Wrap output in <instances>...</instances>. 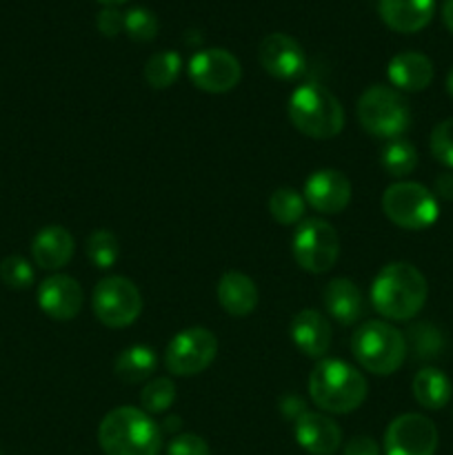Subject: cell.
Here are the masks:
<instances>
[{"label": "cell", "instance_id": "15", "mask_svg": "<svg viewBox=\"0 0 453 455\" xmlns=\"http://www.w3.org/2000/svg\"><path fill=\"white\" fill-rule=\"evenodd\" d=\"M83 287L71 275L56 274L49 275L40 283L38 305L49 318L53 320H74L83 309Z\"/></svg>", "mask_w": 453, "mask_h": 455}, {"label": "cell", "instance_id": "12", "mask_svg": "<svg viewBox=\"0 0 453 455\" xmlns=\"http://www.w3.org/2000/svg\"><path fill=\"white\" fill-rule=\"evenodd\" d=\"M438 429L429 418L420 413L398 416L385 431L386 455H435Z\"/></svg>", "mask_w": 453, "mask_h": 455}, {"label": "cell", "instance_id": "35", "mask_svg": "<svg viewBox=\"0 0 453 455\" xmlns=\"http://www.w3.org/2000/svg\"><path fill=\"white\" fill-rule=\"evenodd\" d=\"M98 31L107 38H114L124 29V13L118 7H102L96 16Z\"/></svg>", "mask_w": 453, "mask_h": 455}, {"label": "cell", "instance_id": "37", "mask_svg": "<svg viewBox=\"0 0 453 455\" xmlns=\"http://www.w3.org/2000/svg\"><path fill=\"white\" fill-rule=\"evenodd\" d=\"M280 409H282L284 416L291 418L293 422H296L298 418H300L302 413L306 411V409H305V403H302L300 398H296V395H287V398L280 400Z\"/></svg>", "mask_w": 453, "mask_h": 455}, {"label": "cell", "instance_id": "26", "mask_svg": "<svg viewBox=\"0 0 453 455\" xmlns=\"http://www.w3.org/2000/svg\"><path fill=\"white\" fill-rule=\"evenodd\" d=\"M182 69V58L176 52H158L147 60L145 80L154 89H169L178 80Z\"/></svg>", "mask_w": 453, "mask_h": 455}, {"label": "cell", "instance_id": "22", "mask_svg": "<svg viewBox=\"0 0 453 455\" xmlns=\"http://www.w3.org/2000/svg\"><path fill=\"white\" fill-rule=\"evenodd\" d=\"M218 302L234 318H244L258 307V287L249 275L229 271L218 283Z\"/></svg>", "mask_w": 453, "mask_h": 455}, {"label": "cell", "instance_id": "1", "mask_svg": "<svg viewBox=\"0 0 453 455\" xmlns=\"http://www.w3.org/2000/svg\"><path fill=\"white\" fill-rule=\"evenodd\" d=\"M426 280L409 262H391L382 267L371 284V305L382 318L404 323L416 318L426 302Z\"/></svg>", "mask_w": 453, "mask_h": 455}, {"label": "cell", "instance_id": "41", "mask_svg": "<svg viewBox=\"0 0 453 455\" xmlns=\"http://www.w3.org/2000/svg\"><path fill=\"white\" fill-rule=\"evenodd\" d=\"M100 4H105V7H118V4L127 3V0H98Z\"/></svg>", "mask_w": 453, "mask_h": 455}, {"label": "cell", "instance_id": "24", "mask_svg": "<svg viewBox=\"0 0 453 455\" xmlns=\"http://www.w3.org/2000/svg\"><path fill=\"white\" fill-rule=\"evenodd\" d=\"M155 367H158L155 351L147 345L129 347V349H124L114 363L115 376H118L123 382H127V385L145 382L147 378L154 376Z\"/></svg>", "mask_w": 453, "mask_h": 455}, {"label": "cell", "instance_id": "21", "mask_svg": "<svg viewBox=\"0 0 453 455\" xmlns=\"http://www.w3.org/2000/svg\"><path fill=\"white\" fill-rule=\"evenodd\" d=\"M324 307L336 323L351 327L364 315L362 291L349 278H333L324 287Z\"/></svg>", "mask_w": 453, "mask_h": 455}, {"label": "cell", "instance_id": "33", "mask_svg": "<svg viewBox=\"0 0 453 455\" xmlns=\"http://www.w3.org/2000/svg\"><path fill=\"white\" fill-rule=\"evenodd\" d=\"M431 154L444 167L453 169V118L435 124L431 132Z\"/></svg>", "mask_w": 453, "mask_h": 455}, {"label": "cell", "instance_id": "42", "mask_svg": "<svg viewBox=\"0 0 453 455\" xmlns=\"http://www.w3.org/2000/svg\"><path fill=\"white\" fill-rule=\"evenodd\" d=\"M447 92L453 96V67H451V71H449V76H447Z\"/></svg>", "mask_w": 453, "mask_h": 455}, {"label": "cell", "instance_id": "2", "mask_svg": "<svg viewBox=\"0 0 453 455\" xmlns=\"http://www.w3.org/2000/svg\"><path fill=\"white\" fill-rule=\"evenodd\" d=\"M98 444L107 455H158L163 431L142 409L120 407L102 418Z\"/></svg>", "mask_w": 453, "mask_h": 455}, {"label": "cell", "instance_id": "32", "mask_svg": "<svg viewBox=\"0 0 453 455\" xmlns=\"http://www.w3.org/2000/svg\"><path fill=\"white\" fill-rule=\"evenodd\" d=\"M0 280L12 289H29L34 283V267L22 256H9L0 262Z\"/></svg>", "mask_w": 453, "mask_h": 455}, {"label": "cell", "instance_id": "19", "mask_svg": "<svg viewBox=\"0 0 453 455\" xmlns=\"http://www.w3.org/2000/svg\"><path fill=\"white\" fill-rule=\"evenodd\" d=\"M291 340L309 358H322L331 347V324L318 311L305 309L293 315Z\"/></svg>", "mask_w": 453, "mask_h": 455}, {"label": "cell", "instance_id": "5", "mask_svg": "<svg viewBox=\"0 0 453 455\" xmlns=\"http://www.w3.org/2000/svg\"><path fill=\"white\" fill-rule=\"evenodd\" d=\"M351 351L364 371L373 376H391L407 358V340L389 323L369 320L351 338Z\"/></svg>", "mask_w": 453, "mask_h": 455}, {"label": "cell", "instance_id": "3", "mask_svg": "<svg viewBox=\"0 0 453 455\" xmlns=\"http://www.w3.org/2000/svg\"><path fill=\"white\" fill-rule=\"evenodd\" d=\"M367 394L364 376L345 360H320L309 376V395L322 411L351 413L367 400Z\"/></svg>", "mask_w": 453, "mask_h": 455}, {"label": "cell", "instance_id": "16", "mask_svg": "<svg viewBox=\"0 0 453 455\" xmlns=\"http://www.w3.org/2000/svg\"><path fill=\"white\" fill-rule=\"evenodd\" d=\"M296 443L311 455H333L340 449L342 431L331 418L315 411H305L293 425Z\"/></svg>", "mask_w": 453, "mask_h": 455}, {"label": "cell", "instance_id": "36", "mask_svg": "<svg viewBox=\"0 0 453 455\" xmlns=\"http://www.w3.org/2000/svg\"><path fill=\"white\" fill-rule=\"evenodd\" d=\"M345 455H380V447L369 435H355L346 443Z\"/></svg>", "mask_w": 453, "mask_h": 455}, {"label": "cell", "instance_id": "38", "mask_svg": "<svg viewBox=\"0 0 453 455\" xmlns=\"http://www.w3.org/2000/svg\"><path fill=\"white\" fill-rule=\"evenodd\" d=\"M435 198H444V200H453V173H440L435 178Z\"/></svg>", "mask_w": 453, "mask_h": 455}, {"label": "cell", "instance_id": "6", "mask_svg": "<svg viewBox=\"0 0 453 455\" xmlns=\"http://www.w3.org/2000/svg\"><path fill=\"white\" fill-rule=\"evenodd\" d=\"M358 120L364 132L376 138H400L411 124L409 102L395 89L373 84L360 96Z\"/></svg>", "mask_w": 453, "mask_h": 455}, {"label": "cell", "instance_id": "8", "mask_svg": "<svg viewBox=\"0 0 453 455\" xmlns=\"http://www.w3.org/2000/svg\"><path fill=\"white\" fill-rule=\"evenodd\" d=\"M91 307L96 318L109 329L129 327L142 311V296L124 275H109L93 289Z\"/></svg>", "mask_w": 453, "mask_h": 455}, {"label": "cell", "instance_id": "18", "mask_svg": "<svg viewBox=\"0 0 453 455\" xmlns=\"http://www.w3.org/2000/svg\"><path fill=\"white\" fill-rule=\"evenodd\" d=\"M435 12V0H380V18L398 34L425 29Z\"/></svg>", "mask_w": 453, "mask_h": 455}, {"label": "cell", "instance_id": "10", "mask_svg": "<svg viewBox=\"0 0 453 455\" xmlns=\"http://www.w3.org/2000/svg\"><path fill=\"white\" fill-rule=\"evenodd\" d=\"M218 340L209 329L191 327L176 333L164 351V364L171 376H198L216 360Z\"/></svg>", "mask_w": 453, "mask_h": 455}, {"label": "cell", "instance_id": "13", "mask_svg": "<svg viewBox=\"0 0 453 455\" xmlns=\"http://www.w3.org/2000/svg\"><path fill=\"white\" fill-rule=\"evenodd\" d=\"M262 69L280 80H293L302 76L306 67V56L300 43L287 34H269L258 49Z\"/></svg>", "mask_w": 453, "mask_h": 455}, {"label": "cell", "instance_id": "31", "mask_svg": "<svg viewBox=\"0 0 453 455\" xmlns=\"http://www.w3.org/2000/svg\"><path fill=\"white\" fill-rule=\"evenodd\" d=\"M409 336H411L413 351H416V355L420 360L438 358L440 351H442V347H444L442 333H440L438 329L431 327V324H426V323L416 324V327L409 331Z\"/></svg>", "mask_w": 453, "mask_h": 455}, {"label": "cell", "instance_id": "29", "mask_svg": "<svg viewBox=\"0 0 453 455\" xmlns=\"http://www.w3.org/2000/svg\"><path fill=\"white\" fill-rule=\"evenodd\" d=\"M176 400V385L169 378H155L142 389L140 404L147 413H164Z\"/></svg>", "mask_w": 453, "mask_h": 455}, {"label": "cell", "instance_id": "20", "mask_svg": "<svg viewBox=\"0 0 453 455\" xmlns=\"http://www.w3.org/2000/svg\"><path fill=\"white\" fill-rule=\"evenodd\" d=\"M386 76L400 92H425L433 80V62L420 52H402L391 58Z\"/></svg>", "mask_w": 453, "mask_h": 455}, {"label": "cell", "instance_id": "34", "mask_svg": "<svg viewBox=\"0 0 453 455\" xmlns=\"http://www.w3.org/2000/svg\"><path fill=\"white\" fill-rule=\"evenodd\" d=\"M167 455H211V451L200 435L180 434L169 443Z\"/></svg>", "mask_w": 453, "mask_h": 455}, {"label": "cell", "instance_id": "39", "mask_svg": "<svg viewBox=\"0 0 453 455\" xmlns=\"http://www.w3.org/2000/svg\"><path fill=\"white\" fill-rule=\"evenodd\" d=\"M442 20H444V25H447V29L453 34V0H444Z\"/></svg>", "mask_w": 453, "mask_h": 455}, {"label": "cell", "instance_id": "9", "mask_svg": "<svg viewBox=\"0 0 453 455\" xmlns=\"http://www.w3.org/2000/svg\"><path fill=\"white\" fill-rule=\"evenodd\" d=\"M340 256V238L327 220L309 218L293 234V258L309 274H327Z\"/></svg>", "mask_w": 453, "mask_h": 455}, {"label": "cell", "instance_id": "14", "mask_svg": "<svg viewBox=\"0 0 453 455\" xmlns=\"http://www.w3.org/2000/svg\"><path fill=\"white\" fill-rule=\"evenodd\" d=\"M351 180L338 169H320L305 182V200L320 213H340L351 203Z\"/></svg>", "mask_w": 453, "mask_h": 455}, {"label": "cell", "instance_id": "40", "mask_svg": "<svg viewBox=\"0 0 453 455\" xmlns=\"http://www.w3.org/2000/svg\"><path fill=\"white\" fill-rule=\"evenodd\" d=\"M164 429H167V431H178V429H180V418H169V420L167 422H164Z\"/></svg>", "mask_w": 453, "mask_h": 455}, {"label": "cell", "instance_id": "11", "mask_svg": "<svg viewBox=\"0 0 453 455\" xmlns=\"http://www.w3.org/2000/svg\"><path fill=\"white\" fill-rule=\"evenodd\" d=\"M187 74L200 92L226 93L238 87L242 78V67L234 53L213 47L195 52L187 65Z\"/></svg>", "mask_w": 453, "mask_h": 455}, {"label": "cell", "instance_id": "28", "mask_svg": "<svg viewBox=\"0 0 453 455\" xmlns=\"http://www.w3.org/2000/svg\"><path fill=\"white\" fill-rule=\"evenodd\" d=\"M87 258L98 269H111L120 258V243L109 229H96L87 238Z\"/></svg>", "mask_w": 453, "mask_h": 455}, {"label": "cell", "instance_id": "7", "mask_svg": "<svg viewBox=\"0 0 453 455\" xmlns=\"http://www.w3.org/2000/svg\"><path fill=\"white\" fill-rule=\"evenodd\" d=\"M382 212L395 227L407 231L429 229L440 216L438 198L420 182H395L382 194Z\"/></svg>", "mask_w": 453, "mask_h": 455}, {"label": "cell", "instance_id": "23", "mask_svg": "<svg viewBox=\"0 0 453 455\" xmlns=\"http://www.w3.org/2000/svg\"><path fill=\"white\" fill-rule=\"evenodd\" d=\"M451 394V380L440 369H420L413 378V395H416L417 404L429 409V411H440V409L447 407Z\"/></svg>", "mask_w": 453, "mask_h": 455}, {"label": "cell", "instance_id": "25", "mask_svg": "<svg viewBox=\"0 0 453 455\" xmlns=\"http://www.w3.org/2000/svg\"><path fill=\"white\" fill-rule=\"evenodd\" d=\"M380 163L389 176L402 178L409 176L417 167V151L404 138H393L386 142L380 151Z\"/></svg>", "mask_w": 453, "mask_h": 455}, {"label": "cell", "instance_id": "4", "mask_svg": "<svg viewBox=\"0 0 453 455\" xmlns=\"http://www.w3.org/2000/svg\"><path fill=\"white\" fill-rule=\"evenodd\" d=\"M289 120L305 136L327 140L338 136L345 127V109L322 84L306 83L289 98Z\"/></svg>", "mask_w": 453, "mask_h": 455}, {"label": "cell", "instance_id": "30", "mask_svg": "<svg viewBox=\"0 0 453 455\" xmlns=\"http://www.w3.org/2000/svg\"><path fill=\"white\" fill-rule=\"evenodd\" d=\"M124 31L133 43H149L158 36V18L145 7H133L124 13Z\"/></svg>", "mask_w": 453, "mask_h": 455}, {"label": "cell", "instance_id": "27", "mask_svg": "<svg viewBox=\"0 0 453 455\" xmlns=\"http://www.w3.org/2000/svg\"><path fill=\"white\" fill-rule=\"evenodd\" d=\"M305 196L298 194L291 187L275 189L269 198V212L274 216V220L280 222V225H296L305 216Z\"/></svg>", "mask_w": 453, "mask_h": 455}, {"label": "cell", "instance_id": "17", "mask_svg": "<svg viewBox=\"0 0 453 455\" xmlns=\"http://www.w3.org/2000/svg\"><path fill=\"white\" fill-rule=\"evenodd\" d=\"M74 238L65 227H44L36 234L34 243H31V256L34 262L44 271H58L62 267L69 265L74 258Z\"/></svg>", "mask_w": 453, "mask_h": 455}]
</instances>
